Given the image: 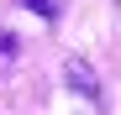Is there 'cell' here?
<instances>
[{
	"label": "cell",
	"mask_w": 121,
	"mask_h": 115,
	"mask_svg": "<svg viewBox=\"0 0 121 115\" xmlns=\"http://www.w3.org/2000/svg\"><path fill=\"white\" fill-rule=\"evenodd\" d=\"M26 5H32L37 16H53V0H26Z\"/></svg>",
	"instance_id": "obj_2"
},
{
	"label": "cell",
	"mask_w": 121,
	"mask_h": 115,
	"mask_svg": "<svg viewBox=\"0 0 121 115\" xmlns=\"http://www.w3.org/2000/svg\"><path fill=\"white\" fill-rule=\"evenodd\" d=\"M69 84H74L79 94H90V100H95V94H100V89H95V79H90V68L79 63V58H74V63H69Z\"/></svg>",
	"instance_id": "obj_1"
}]
</instances>
